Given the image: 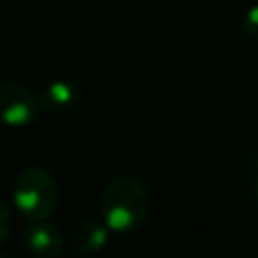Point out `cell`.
<instances>
[{"instance_id": "1", "label": "cell", "mask_w": 258, "mask_h": 258, "mask_svg": "<svg viewBox=\"0 0 258 258\" xmlns=\"http://www.w3.org/2000/svg\"><path fill=\"white\" fill-rule=\"evenodd\" d=\"M150 190L136 177H116L100 197V215L109 231L129 233L143 227L150 215Z\"/></svg>"}, {"instance_id": "2", "label": "cell", "mask_w": 258, "mask_h": 258, "mask_svg": "<svg viewBox=\"0 0 258 258\" xmlns=\"http://www.w3.org/2000/svg\"><path fill=\"white\" fill-rule=\"evenodd\" d=\"M14 206L27 222L48 220L59 204V183L45 168L32 165L18 172L12 188Z\"/></svg>"}, {"instance_id": "3", "label": "cell", "mask_w": 258, "mask_h": 258, "mask_svg": "<svg viewBox=\"0 0 258 258\" xmlns=\"http://www.w3.org/2000/svg\"><path fill=\"white\" fill-rule=\"evenodd\" d=\"M41 98L18 82H0V125L27 127L39 120Z\"/></svg>"}, {"instance_id": "4", "label": "cell", "mask_w": 258, "mask_h": 258, "mask_svg": "<svg viewBox=\"0 0 258 258\" xmlns=\"http://www.w3.org/2000/svg\"><path fill=\"white\" fill-rule=\"evenodd\" d=\"M63 247H66V240L57 224L41 220V222H32L25 229V249L34 258H59Z\"/></svg>"}, {"instance_id": "5", "label": "cell", "mask_w": 258, "mask_h": 258, "mask_svg": "<svg viewBox=\"0 0 258 258\" xmlns=\"http://www.w3.org/2000/svg\"><path fill=\"white\" fill-rule=\"evenodd\" d=\"M109 242V227L104 222L84 220L73 231V249L80 256H93L102 251Z\"/></svg>"}, {"instance_id": "6", "label": "cell", "mask_w": 258, "mask_h": 258, "mask_svg": "<svg viewBox=\"0 0 258 258\" xmlns=\"http://www.w3.org/2000/svg\"><path fill=\"white\" fill-rule=\"evenodd\" d=\"M80 98H82V91L75 82L54 80L41 93V104L52 113H63V111H71L73 107H77Z\"/></svg>"}, {"instance_id": "7", "label": "cell", "mask_w": 258, "mask_h": 258, "mask_svg": "<svg viewBox=\"0 0 258 258\" xmlns=\"http://www.w3.org/2000/svg\"><path fill=\"white\" fill-rule=\"evenodd\" d=\"M242 32H245L249 39L258 41V5L249 7L242 16Z\"/></svg>"}, {"instance_id": "8", "label": "cell", "mask_w": 258, "mask_h": 258, "mask_svg": "<svg viewBox=\"0 0 258 258\" xmlns=\"http://www.w3.org/2000/svg\"><path fill=\"white\" fill-rule=\"evenodd\" d=\"M12 231V213H9V206L5 204V200L0 197V245L9 238Z\"/></svg>"}, {"instance_id": "9", "label": "cell", "mask_w": 258, "mask_h": 258, "mask_svg": "<svg viewBox=\"0 0 258 258\" xmlns=\"http://www.w3.org/2000/svg\"><path fill=\"white\" fill-rule=\"evenodd\" d=\"M251 192H254V197L258 200V172L254 174V179H251Z\"/></svg>"}, {"instance_id": "10", "label": "cell", "mask_w": 258, "mask_h": 258, "mask_svg": "<svg viewBox=\"0 0 258 258\" xmlns=\"http://www.w3.org/2000/svg\"><path fill=\"white\" fill-rule=\"evenodd\" d=\"M0 258H9V256L7 254H0Z\"/></svg>"}]
</instances>
